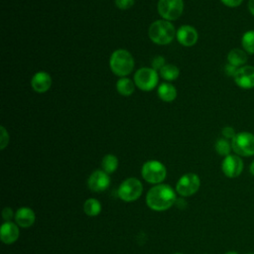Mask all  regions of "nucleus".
<instances>
[{"label": "nucleus", "mask_w": 254, "mask_h": 254, "mask_svg": "<svg viewBox=\"0 0 254 254\" xmlns=\"http://www.w3.org/2000/svg\"><path fill=\"white\" fill-rule=\"evenodd\" d=\"M176 192L168 185L159 184L149 190L146 202L147 205L156 211H163L170 208L176 201Z\"/></svg>", "instance_id": "nucleus-1"}, {"label": "nucleus", "mask_w": 254, "mask_h": 254, "mask_svg": "<svg viewBox=\"0 0 254 254\" xmlns=\"http://www.w3.org/2000/svg\"><path fill=\"white\" fill-rule=\"evenodd\" d=\"M177 31L174 25L167 20H157L153 22L148 30L151 41L157 45H168L176 37Z\"/></svg>", "instance_id": "nucleus-2"}, {"label": "nucleus", "mask_w": 254, "mask_h": 254, "mask_svg": "<svg viewBox=\"0 0 254 254\" xmlns=\"http://www.w3.org/2000/svg\"><path fill=\"white\" fill-rule=\"evenodd\" d=\"M109 66L115 75L125 77L130 74L134 68V59L127 50L118 49L111 54Z\"/></svg>", "instance_id": "nucleus-3"}, {"label": "nucleus", "mask_w": 254, "mask_h": 254, "mask_svg": "<svg viewBox=\"0 0 254 254\" xmlns=\"http://www.w3.org/2000/svg\"><path fill=\"white\" fill-rule=\"evenodd\" d=\"M143 179L150 184H160L167 176L166 167L159 161L151 160L146 162L141 170Z\"/></svg>", "instance_id": "nucleus-4"}, {"label": "nucleus", "mask_w": 254, "mask_h": 254, "mask_svg": "<svg viewBox=\"0 0 254 254\" xmlns=\"http://www.w3.org/2000/svg\"><path fill=\"white\" fill-rule=\"evenodd\" d=\"M231 147L235 154L242 157L254 155V135L249 132H240L231 140Z\"/></svg>", "instance_id": "nucleus-5"}, {"label": "nucleus", "mask_w": 254, "mask_h": 254, "mask_svg": "<svg viewBox=\"0 0 254 254\" xmlns=\"http://www.w3.org/2000/svg\"><path fill=\"white\" fill-rule=\"evenodd\" d=\"M158 72L152 67H141L134 75L135 85L143 91H150L154 89L158 84Z\"/></svg>", "instance_id": "nucleus-6"}, {"label": "nucleus", "mask_w": 254, "mask_h": 254, "mask_svg": "<svg viewBox=\"0 0 254 254\" xmlns=\"http://www.w3.org/2000/svg\"><path fill=\"white\" fill-rule=\"evenodd\" d=\"M159 15L167 21H174L181 17L184 11L183 0H159L157 5Z\"/></svg>", "instance_id": "nucleus-7"}, {"label": "nucleus", "mask_w": 254, "mask_h": 254, "mask_svg": "<svg viewBox=\"0 0 254 254\" xmlns=\"http://www.w3.org/2000/svg\"><path fill=\"white\" fill-rule=\"evenodd\" d=\"M143 191L142 183L135 178L123 181L118 189V195L124 201H134L140 197Z\"/></svg>", "instance_id": "nucleus-8"}, {"label": "nucleus", "mask_w": 254, "mask_h": 254, "mask_svg": "<svg viewBox=\"0 0 254 254\" xmlns=\"http://www.w3.org/2000/svg\"><path fill=\"white\" fill-rule=\"evenodd\" d=\"M200 186V180L197 175L189 173L180 178L176 190L182 196H190L195 193Z\"/></svg>", "instance_id": "nucleus-9"}, {"label": "nucleus", "mask_w": 254, "mask_h": 254, "mask_svg": "<svg viewBox=\"0 0 254 254\" xmlns=\"http://www.w3.org/2000/svg\"><path fill=\"white\" fill-rule=\"evenodd\" d=\"M221 170L227 178H237L243 171V161L237 155H228L222 161Z\"/></svg>", "instance_id": "nucleus-10"}, {"label": "nucleus", "mask_w": 254, "mask_h": 254, "mask_svg": "<svg viewBox=\"0 0 254 254\" xmlns=\"http://www.w3.org/2000/svg\"><path fill=\"white\" fill-rule=\"evenodd\" d=\"M236 84L244 89L254 87V66L243 65L237 68L235 75L233 76Z\"/></svg>", "instance_id": "nucleus-11"}, {"label": "nucleus", "mask_w": 254, "mask_h": 254, "mask_svg": "<svg viewBox=\"0 0 254 254\" xmlns=\"http://www.w3.org/2000/svg\"><path fill=\"white\" fill-rule=\"evenodd\" d=\"M87 185L92 191L100 192L105 190L109 187L110 178L108 174L105 173L103 170H96L89 176Z\"/></svg>", "instance_id": "nucleus-12"}, {"label": "nucleus", "mask_w": 254, "mask_h": 254, "mask_svg": "<svg viewBox=\"0 0 254 254\" xmlns=\"http://www.w3.org/2000/svg\"><path fill=\"white\" fill-rule=\"evenodd\" d=\"M176 38L182 46L191 47L196 44L198 40V33L192 26L183 25L177 30Z\"/></svg>", "instance_id": "nucleus-13"}, {"label": "nucleus", "mask_w": 254, "mask_h": 254, "mask_svg": "<svg viewBox=\"0 0 254 254\" xmlns=\"http://www.w3.org/2000/svg\"><path fill=\"white\" fill-rule=\"evenodd\" d=\"M31 85L36 92L45 93L52 86V77L46 71H38L33 75Z\"/></svg>", "instance_id": "nucleus-14"}, {"label": "nucleus", "mask_w": 254, "mask_h": 254, "mask_svg": "<svg viewBox=\"0 0 254 254\" xmlns=\"http://www.w3.org/2000/svg\"><path fill=\"white\" fill-rule=\"evenodd\" d=\"M0 237L5 244H11L15 242L19 237L18 226L11 221L4 222L0 229Z\"/></svg>", "instance_id": "nucleus-15"}, {"label": "nucleus", "mask_w": 254, "mask_h": 254, "mask_svg": "<svg viewBox=\"0 0 254 254\" xmlns=\"http://www.w3.org/2000/svg\"><path fill=\"white\" fill-rule=\"evenodd\" d=\"M35 212L29 207H21L16 211L15 214L17 224L24 228L32 226L35 222Z\"/></svg>", "instance_id": "nucleus-16"}, {"label": "nucleus", "mask_w": 254, "mask_h": 254, "mask_svg": "<svg viewBox=\"0 0 254 254\" xmlns=\"http://www.w3.org/2000/svg\"><path fill=\"white\" fill-rule=\"evenodd\" d=\"M158 95L165 102H172L177 97L176 87L169 82H163L158 87Z\"/></svg>", "instance_id": "nucleus-17"}, {"label": "nucleus", "mask_w": 254, "mask_h": 254, "mask_svg": "<svg viewBox=\"0 0 254 254\" xmlns=\"http://www.w3.org/2000/svg\"><path fill=\"white\" fill-rule=\"evenodd\" d=\"M228 64L238 67L247 62V55L240 49H233L227 55Z\"/></svg>", "instance_id": "nucleus-18"}, {"label": "nucleus", "mask_w": 254, "mask_h": 254, "mask_svg": "<svg viewBox=\"0 0 254 254\" xmlns=\"http://www.w3.org/2000/svg\"><path fill=\"white\" fill-rule=\"evenodd\" d=\"M116 89L121 95L129 96L134 92L135 82L128 77H120L116 82Z\"/></svg>", "instance_id": "nucleus-19"}, {"label": "nucleus", "mask_w": 254, "mask_h": 254, "mask_svg": "<svg viewBox=\"0 0 254 254\" xmlns=\"http://www.w3.org/2000/svg\"><path fill=\"white\" fill-rule=\"evenodd\" d=\"M160 75L169 81L175 80L179 77L180 75V70L179 68L172 64H166L160 70Z\"/></svg>", "instance_id": "nucleus-20"}, {"label": "nucleus", "mask_w": 254, "mask_h": 254, "mask_svg": "<svg viewBox=\"0 0 254 254\" xmlns=\"http://www.w3.org/2000/svg\"><path fill=\"white\" fill-rule=\"evenodd\" d=\"M101 167H102V170L105 173H107L108 175L114 173L118 167L117 157L112 154H108V155L104 156L101 161Z\"/></svg>", "instance_id": "nucleus-21"}, {"label": "nucleus", "mask_w": 254, "mask_h": 254, "mask_svg": "<svg viewBox=\"0 0 254 254\" xmlns=\"http://www.w3.org/2000/svg\"><path fill=\"white\" fill-rule=\"evenodd\" d=\"M83 210L88 216H96L101 211V204L95 198H88L83 204Z\"/></svg>", "instance_id": "nucleus-22"}, {"label": "nucleus", "mask_w": 254, "mask_h": 254, "mask_svg": "<svg viewBox=\"0 0 254 254\" xmlns=\"http://www.w3.org/2000/svg\"><path fill=\"white\" fill-rule=\"evenodd\" d=\"M241 43L245 52L250 55H254V31H248L244 33L241 39Z\"/></svg>", "instance_id": "nucleus-23"}, {"label": "nucleus", "mask_w": 254, "mask_h": 254, "mask_svg": "<svg viewBox=\"0 0 254 254\" xmlns=\"http://www.w3.org/2000/svg\"><path fill=\"white\" fill-rule=\"evenodd\" d=\"M214 148H215V151L217 152V154H219L220 156H224V157L230 155V151L232 149L231 144L225 138L218 139L215 142Z\"/></svg>", "instance_id": "nucleus-24"}, {"label": "nucleus", "mask_w": 254, "mask_h": 254, "mask_svg": "<svg viewBox=\"0 0 254 254\" xmlns=\"http://www.w3.org/2000/svg\"><path fill=\"white\" fill-rule=\"evenodd\" d=\"M166 64L165 63V59L162 56H156L153 60H152V68H154L155 70H161V68Z\"/></svg>", "instance_id": "nucleus-25"}, {"label": "nucleus", "mask_w": 254, "mask_h": 254, "mask_svg": "<svg viewBox=\"0 0 254 254\" xmlns=\"http://www.w3.org/2000/svg\"><path fill=\"white\" fill-rule=\"evenodd\" d=\"M134 4V0H115V5L121 10H127Z\"/></svg>", "instance_id": "nucleus-26"}, {"label": "nucleus", "mask_w": 254, "mask_h": 254, "mask_svg": "<svg viewBox=\"0 0 254 254\" xmlns=\"http://www.w3.org/2000/svg\"><path fill=\"white\" fill-rule=\"evenodd\" d=\"M222 133V136L225 138V139H233L235 137V130L232 128V127H229V126H226L222 129L221 131Z\"/></svg>", "instance_id": "nucleus-27"}, {"label": "nucleus", "mask_w": 254, "mask_h": 254, "mask_svg": "<svg viewBox=\"0 0 254 254\" xmlns=\"http://www.w3.org/2000/svg\"><path fill=\"white\" fill-rule=\"evenodd\" d=\"M9 142V135L4 127H1V149L3 150Z\"/></svg>", "instance_id": "nucleus-28"}, {"label": "nucleus", "mask_w": 254, "mask_h": 254, "mask_svg": "<svg viewBox=\"0 0 254 254\" xmlns=\"http://www.w3.org/2000/svg\"><path fill=\"white\" fill-rule=\"evenodd\" d=\"M220 1H221L225 6L233 8V7L239 6V5L242 3L243 0H220Z\"/></svg>", "instance_id": "nucleus-29"}, {"label": "nucleus", "mask_w": 254, "mask_h": 254, "mask_svg": "<svg viewBox=\"0 0 254 254\" xmlns=\"http://www.w3.org/2000/svg\"><path fill=\"white\" fill-rule=\"evenodd\" d=\"M237 68H238V67H236V66H234V65L228 64L225 65L224 70H225V72H226L227 75H229V76H234L235 73H236V71H237Z\"/></svg>", "instance_id": "nucleus-30"}, {"label": "nucleus", "mask_w": 254, "mask_h": 254, "mask_svg": "<svg viewBox=\"0 0 254 254\" xmlns=\"http://www.w3.org/2000/svg\"><path fill=\"white\" fill-rule=\"evenodd\" d=\"M13 210L12 208L10 207H5L3 209V212H2V215H3V218L6 220V221H10V219L13 217Z\"/></svg>", "instance_id": "nucleus-31"}, {"label": "nucleus", "mask_w": 254, "mask_h": 254, "mask_svg": "<svg viewBox=\"0 0 254 254\" xmlns=\"http://www.w3.org/2000/svg\"><path fill=\"white\" fill-rule=\"evenodd\" d=\"M248 9L252 15H254V0H249Z\"/></svg>", "instance_id": "nucleus-32"}, {"label": "nucleus", "mask_w": 254, "mask_h": 254, "mask_svg": "<svg viewBox=\"0 0 254 254\" xmlns=\"http://www.w3.org/2000/svg\"><path fill=\"white\" fill-rule=\"evenodd\" d=\"M250 173L254 176V161L251 163V165H250Z\"/></svg>", "instance_id": "nucleus-33"}, {"label": "nucleus", "mask_w": 254, "mask_h": 254, "mask_svg": "<svg viewBox=\"0 0 254 254\" xmlns=\"http://www.w3.org/2000/svg\"><path fill=\"white\" fill-rule=\"evenodd\" d=\"M225 254H238L236 251H228V252H226Z\"/></svg>", "instance_id": "nucleus-34"}, {"label": "nucleus", "mask_w": 254, "mask_h": 254, "mask_svg": "<svg viewBox=\"0 0 254 254\" xmlns=\"http://www.w3.org/2000/svg\"><path fill=\"white\" fill-rule=\"evenodd\" d=\"M246 254H254V253H246Z\"/></svg>", "instance_id": "nucleus-35"}, {"label": "nucleus", "mask_w": 254, "mask_h": 254, "mask_svg": "<svg viewBox=\"0 0 254 254\" xmlns=\"http://www.w3.org/2000/svg\"><path fill=\"white\" fill-rule=\"evenodd\" d=\"M175 254H182V253H175Z\"/></svg>", "instance_id": "nucleus-36"}]
</instances>
